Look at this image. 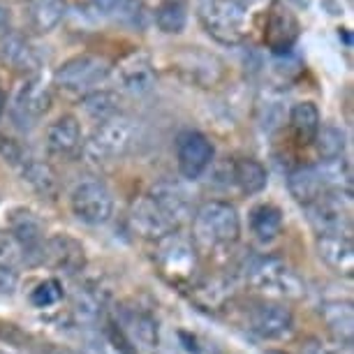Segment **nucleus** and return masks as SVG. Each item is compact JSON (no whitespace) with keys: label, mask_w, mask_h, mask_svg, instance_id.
Segmentation results:
<instances>
[{"label":"nucleus","mask_w":354,"mask_h":354,"mask_svg":"<svg viewBox=\"0 0 354 354\" xmlns=\"http://www.w3.org/2000/svg\"><path fill=\"white\" fill-rule=\"evenodd\" d=\"M241 236V218L236 206L223 199H209L192 213V236L197 252L216 255L234 248Z\"/></svg>","instance_id":"nucleus-1"},{"label":"nucleus","mask_w":354,"mask_h":354,"mask_svg":"<svg viewBox=\"0 0 354 354\" xmlns=\"http://www.w3.org/2000/svg\"><path fill=\"white\" fill-rule=\"evenodd\" d=\"M245 280L257 294L269 301H294L306 294L301 276L283 257H255L245 266Z\"/></svg>","instance_id":"nucleus-2"},{"label":"nucleus","mask_w":354,"mask_h":354,"mask_svg":"<svg viewBox=\"0 0 354 354\" xmlns=\"http://www.w3.org/2000/svg\"><path fill=\"white\" fill-rule=\"evenodd\" d=\"M156 266L167 283L190 290L199 280V252L190 236L171 232L156 241Z\"/></svg>","instance_id":"nucleus-3"},{"label":"nucleus","mask_w":354,"mask_h":354,"mask_svg":"<svg viewBox=\"0 0 354 354\" xmlns=\"http://www.w3.org/2000/svg\"><path fill=\"white\" fill-rule=\"evenodd\" d=\"M197 17L218 44L236 46L248 32V10L236 0H197Z\"/></svg>","instance_id":"nucleus-4"},{"label":"nucleus","mask_w":354,"mask_h":354,"mask_svg":"<svg viewBox=\"0 0 354 354\" xmlns=\"http://www.w3.org/2000/svg\"><path fill=\"white\" fill-rule=\"evenodd\" d=\"M137 142V125L132 118L118 116L109 118L95 125V130L91 132V137L84 142L82 153L91 162L104 165L113 162V160H121L130 153V149Z\"/></svg>","instance_id":"nucleus-5"},{"label":"nucleus","mask_w":354,"mask_h":354,"mask_svg":"<svg viewBox=\"0 0 354 354\" xmlns=\"http://www.w3.org/2000/svg\"><path fill=\"white\" fill-rule=\"evenodd\" d=\"M111 75V63L97 53H79L65 61L53 75V86L70 95H86L95 91Z\"/></svg>","instance_id":"nucleus-6"},{"label":"nucleus","mask_w":354,"mask_h":354,"mask_svg":"<svg viewBox=\"0 0 354 354\" xmlns=\"http://www.w3.org/2000/svg\"><path fill=\"white\" fill-rule=\"evenodd\" d=\"M111 324L135 354H156L160 345L158 319L151 310L135 304H121L113 310Z\"/></svg>","instance_id":"nucleus-7"},{"label":"nucleus","mask_w":354,"mask_h":354,"mask_svg":"<svg viewBox=\"0 0 354 354\" xmlns=\"http://www.w3.org/2000/svg\"><path fill=\"white\" fill-rule=\"evenodd\" d=\"M51 104H53L51 84L42 75H30L19 86L15 100H12L10 106L12 123L24 132L32 130L49 113Z\"/></svg>","instance_id":"nucleus-8"},{"label":"nucleus","mask_w":354,"mask_h":354,"mask_svg":"<svg viewBox=\"0 0 354 354\" xmlns=\"http://www.w3.org/2000/svg\"><path fill=\"white\" fill-rule=\"evenodd\" d=\"M304 209L317 236H322V234H345V236H350L352 234V195L326 192Z\"/></svg>","instance_id":"nucleus-9"},{"label":"nucleus","mask_w":354,"mask_h":354,"mask_svg":"<svg viewBox=\"0 0 354 354\" xmlns=\"http://www.w3.org/2000/svg\"><path fill=\"white\" fill-rule=\"evenodd\" d=\"M70 209L86 225H104L113 216V195L100 178H86L72 188Z\"/></svg>","instance_id":"nucleus-10"},{"label":"nucleus","mask_w":354,"mask_h":354,"mask_svg":"<svg viewBox=\"0 0 354 354\" xmlns=\"http://www.w3.org/2000/svg\"><path fill=\"white\" fill-rule=\"evenodd\" d=\"M301 35V24L290 5L283 0H271L264 21V44L273 56H290Z\"/></svg>","instance_id":"nucleus-11"},{"label":"nucleus","mask_w":354,"mask_h":354,"mask_svg":"<svg viewBox=\"0 0 354 354\" xmlns=\"http://www.w3.org/2000/svg\"><path fill=\"white\" fill-rule=\"evenodd\" d=\"M213 162V144L197 130H185L176 137V165L183 178L197 181Z\"/></svg>","instance_id":"nucleus-12"},{"label":"nucleus","mask_w":354,"mask_h":354,"mask_svg":"<svg viewBox=\"0 0 354 354\" xmlns=\"http://www.w3.org/2000/svg\"><path fill=\"white\" fill-rule=\"evenodd\" d=\"M84 8L95 21H109L123 28L144 30L149 24V10L142 0H86Z\"/></svg>","instance_id":"nucleus-13"},{"label":"nucleus","mask_w":354,"mask_h":354,"mask_svg":"<svg viewBox=\"0 0 354 354\" xmlns=\"http://www.w3.org/2000/svg\"><path fill=\"white\" fill-rule=\"evenodd\" d=\"M248 329L264 340H280L294 329V315L283 301H259L248 313Z\"/></svg>","instance_id":"nucleus-14"},{"label":"nucleus","mask_w":354,"mask_h":354,"mask_svg":"<svg viewBox=\"0 0 354 354\" xmlns=\"http://www.w3.org/2000/svg\"><path fill=\"white\" fill-rule=\"evenodd\" d=\"M39 264H46L56 271H63L68 276L82 273L86 266V252L84 245L70 234H56V236H46L42 245V255Z\"/></svg>","instance_id":"nucleus-15"},{"label":"nucleus","mask_w":354,"mask_h":354,"mask_svg":"<svg viewBox=\"0 0 354 354\" xmlns=\"http://www.w3.org/2000/svg\"><path fill=\"white\" fill-rule=\"evenodd\" d=\"M176 65L181 75L192 84L199 86H213L218 84L225 75V63L220 61L216 53H209L199 46H188L176 56Z\"/></svg>","instance_id":"nucleus-16"},{"label":"nucleus","mask_w":354,"mask_h":354,"mask_svg":"<svg viewBox=\"0 0 354 354\" xmlns=\"http://www.w3.org/2000/svg\"><path fill=\"white\" fill-rule=\"evenodd\" d=\"M46 151L51 158H61V160H72L79 156L84 149V135H82V125L75 116L65 113L58 116L56 121L49 123L44 135Z\"/></svg>","instance_id":"nucleus-17"},{"label":"nucleus","mask_w":354,"mask_h":354,"mask_svg":"<svg viewBox=\"0 0 354 354\" xmlns=\"http://www.w3.org/2000/svg\"><path fill=\"white\" fill-rule=\"evenodd\" d=\"M130 227L135 234H139V236H144V239H151V241H158V239H162L171 232H178L176 227L167 220L165 213L160 211V206L153 202V197L149 192L132 204Z\"/></svg>","instance_id":"nucleus-18"},{"label":"nucleus","mask_w":354,"mask_h":354,"mask_svg":"<svg viewBox=\"0 0 354 354\" xmlns=\"http://www.w3.org/2000/svg\"><path fill=\"white\" fill-rule=\"evenodd\" d=\"M12 236L21 243V248L26 250L28 264H39V255H42V245H44V223L39 220L32 211L17 209L10 216V230Z\"/></svg>","instance_id":"nucleus-19"},{"label":"nucleus","mask_w":354,"mask_h":354,"mask_svg":"<svg viewBox=\"0 0 354 354\" xmlns=\"http://www.w3.org/2000/svg\"><path fill=\"white\" fill-rule=\"evenodd\" d=\"M118 82H121L125 93L135 97H144L156 88L158 72L146 53H132L118 65Z\"/></svg>","instance_id":"nucleus-20"},{"label":"nucleus","mask_w":354,"mask_h":354,"mask_svg":"<svg viewBox=\"0 0 354 354\" xmlns=\"http://www.w3.org/2000/svg\"><path fill=\"white\" fill-rule=\"evenodd\" d=\"M317 255L333 273L352 278L354 273V243L345 234H322L317 236Z\"/></svg>","instance_id":"nucleus-21"},{"label":"nucleus","mask_w":354,"mask_h":354,"mask_svg":"<svg viewBox=\"0 0 354 354\" xmlns=\"http://www.w3.org/2000/svg\"><path fill=\"white\" fill-rule=\"evenodd\" d=\"M0 56L15 70L30 72V75H39V68H42V53L37 46L30 39L15 35V32L0 39Z\"/></svg>","instance_id":"nucleus-22"},{"label":"nucleus","mask_w":354,"mask_h":354,"mask_svg":"<svg viewBox=\"0 0 354 354\" xmlns=\"http://www.w3.org/2000/svg\"><path fill=\"white\" fill-rule=\"evenodd\" d=\"M149 195L153 197V202L160 206V211L165 213L167 220L176 227H181L185 220L192 218V206L190 199L185 195V190L176 183H158Z\"/></svg>","instance_id":"nucleus-23"},{"label":"nucleus","mask_w":354,"mask_h":354,"mask_svg":"<svg viewBox=\"0 0 354 354\" xmlns=\"http://www.w3.org/2000/svg\"><path fill=\"white\" fill-rule=\"evenodd\" d=\"M109 306V292L97 285H82L72 294V315L77 324H97Z\"/></svg>","instance_id":"nucleus-24"},{"label":"nucleus","mask_w":354,"mask_h":354,"mask_svg":"<svg viewBox=\"0 0 354 354\" xmlns=\"http://www.w3.org/2000/svg\"><path fill=\"white\" fill-rule=\"evenodd\" d=\"M287 190H290V195L301 206H308L315 202V199L329 192L319 165L301 167V169L292 171L290 176H287Z\"/></svg>","instance_id":"nucleus-25"},{"label":"nucleus","mask_w":354,"mask_h":354,"mask_svg":"<svg viewBox=\"0 0 354 354\" xmlns=\"http://www.w3.org/2000/svg\"><path fill=\"white\" fill-rule=\"evenodd\" d=\"M290 128L301 146L315 144L317 132L322 128V116H319L317 104L310 102V100H304V102L294 104L290 109Z\"/></svg>","instance_id":"nucleus-26"},{"label":"nucleus","mask_w":354,"mask_h":354,"mask_svg":"<svg viewBox=\"0 0 354 354\" xmlns=\"http://www.w3.org/2000/svg\"><path fill=\"white\" fill-rule=\"evenodd\" d=\"M319 315H322L326 329L333 333L336 343L343 345H352V336H354V310H352V301H326L319 308Z\"/></svg>","instance_id":"nucleus-27"},{"label":"nucleus","mask_w":354,"mask_h":354,"mask_svg":"<svg viewBox=\"0 0 354 354\" xmlns=\"http://www.w3.org/2000/svg\"><path fill=\"white\" fill-rule=\"evenodd\" d=\"M232 181L243 195H259L269 185V171L255 158H239L232 162Z\"/></svg>","instance_id":"nucleus-28"},{"label":"nucleus","mask_w":354,"mask_h":354,"mask_svg":"<svg viewBox=\"0 0 354 354\" xmlns=\"http://www.w3.org/2000/svg\"><path fill=\"white\" fill-rule=\"evenodd\" d=\"M19 171H21L24 181L28 183L37 195L49 197V199L56 197L58 178H56V171L51 169L49 162H44V160H39L35 156H28L21 165H19Z\"/></svg>","instance_id":"nucleus-29"},{"label":"nucleus","mask_w":354,"mask_h":354,"mask_svg":"<svg viewBox=\"0 0 354 354\" xmlns=\"http://www.w3.org/2000/svg\"><path fill=\"white\" fill-rule=\"evenodd\" d=\"M192 297L199 306H204L206 310L220 308L232 299L234 294V283L227 278H206V280H197L195 285L190 287Z\"/></svg>","instance_id":"nucleus-30"},{"label":"nucleus","mask_w":354,"mask_h":354,"mask_svg":"<svg viewBox=\"0 0 354 354\" xmlns=\"http://www.w3.org/2000/svg\"><path fill=\"white\" fill-rule=\"evenodd\" d=\"M68 15V0H30V26L37 32H51Z\"/></svg>","instance_id":"nucleus-31"},{"label":"nucleus","mask_w":354,"mask_h":354,"mask_svg":"<svg viewBox=\"0 0 354 354\" xmlns=\"http://www.w3.org/2000/svg\"><path fill=\"white\" fill-rule=\"evenodd\" d=\"M82 109L95 123L109 121L121 113V95L113 91H91L82 97Z\"/></svg>","instance_id":"nucleus-32"},{"label":"nucleus","mask_w":354,"mask_h":354,"mask_svg":"<svg viewBox=\"0 0 354 354\" xmlns=\"http://www.w3.org/2000/svg\"><path fill=\"white\" fill-rule=\"evenodd\" d=\"M153 21L167 35H181L188 26V3L185 0H162L156 8Z\"/></svg>","instance_id":"nucleus-33"},{"label":"nucleus","mask_w":354,"mask_h":354,"mask_svg":"<svg viewBox=\"0 0 354 354\" xmlns=\"http://www.w3.org/2000/svg\"><path fill=\"white\" fill-rule=\"evenodd\" d=\"M250 230L262 241H271L283 232V211L276 204H259L250 211Z\"/></svg>","instance_id":"nucleus-34"},{"label":"nucleus","mask_w":354,"mask_h":354,"mask_svg":"<svg viewBox=\"0 0 354 354\" xmlns=\"http://www.w3.org/2000/svg\"><path fill=\"white\" fill-rule=\"evenodd\" d=\"M315 146H317V153L322 160H340L345 156L347 137H345L343 128L329 123V125H322V128H319Z\"/></svg>","instance_id":"nucleus-35"},{"label":"nucleus","mask_w":354,"mask_h":354,"mask_svg":"<svg viewBox=\"0 0 354 354\" xmlns=\"http://www.w3.org/2000/svg\"><path fill=\"white\" fill-rule=\"evenodd\" d=\"M26 264H28V257H26L21 243L8 230H0V266L19 273V269Z\"/></svg>","instance_id":"nucleus-36"},{"label":"nucleus","mask_w":354,"mask_h":354,"mask_svg":"<svg viewBox=\"0 0 354 354\" xmlns=\"http://www.w3.org/2000/svg\"><path fill=\"white\" fill-rule=\"evenodd\" d=\"M93 354H135V352H132L128 343L121 338L116 326L109 322L102 329V333L93 340Z\"/></svg>","instance_id":"nucleus-37"},{"label":"nucleus","mask_w":354,"mask_h":354,"mask_svg":"<svg viewBox=\"0 0 354 354\" xmlns=\"http://www.w3.org/2000/svg\"><path fill=\"white\" fill-rule=\"evenodd\" d=\"M63 299V285L56 278H49L39 283L35 290L30 292V304L35 308H49V306L58 304Z\"/></svg>","instance_id":"nucleus-38"},{"label":"nucleus","mask_w":354,"mask_h":354,"mask_svg":"<svg viewBox=\"0 0 354 354\" xmlns=\"http://www.w3.org/2000/svg\"><path fill=\"white\" fill-rule=\"evenodd\" d=\"M19 287V273L0 266V297H12Z\"/></svg>","instance_id":"nucleus-39"},{"label":"nucleus","mask_w":354,"mask_h":354,"mask_svg":"<svg viewBox=\"0 0 354 354\" xmlns=\"http://www.w3.org/2000/svg\"><path fill=\"white\" fill-rule=\"evenodd\" d=\"M10 32H12V15H10V10L0 3V39L5 35H10Z\"/></svg>","instance_id":"nucleus-40"},{"label":"nucleus","mask_w":354,"mask_h":354,"mask_svg":"<svg viewBox=\"0 0 354 354\" xmlns=\"http://www.w3.org/2000/svg\"><path fill=\"white\" fill-rule=\"evenodd\" d=\"M35 354H72L70 350H61V347H51V345H44L39 347Z\"/></svg>","instance_id":"nucleus-41"},{"label":"nucleus","mask_w":354,"mask_h":354,"mask_svg":"<svg viewBox=\"0 0 354 354\" xmlns=\"http://www.w3.org/2000/svg\"><path fill=\"white\" fill-rule=\"evenodd\" d=\"M5 109H8V91L0 88V118H3Z\"/></svg>","instance_id":"nucleus-42"},{"label":"nucleus","mask_w":354,"mask_h":354,"mask_svg":"<svg viewBox=\"0 0 354 354\" xmlns=\"http://www.w3.org/2000/svg\"><path fill=\"white\" fill-rule=\"evenodd\" d=\"M290 3H292V5H297V8H304V10H306V8H308V5L313 3V0H290Z\"/></svg>","instance_id":"nucleus-43"},{"label":"nucleus","mask_w":354,"mask_h":354,"mask_svg":"<svg viewBox=\"0 0 354 354\" xmlns=\"http://www.w3.org/2000/svg\"><path fill=\"white\" fill-rule=\"evenodd\" d=\"M0 354H19V352H15L12 347H0Z\"/></svg>","instance_id":"nucleus-44"}]
</instances>
